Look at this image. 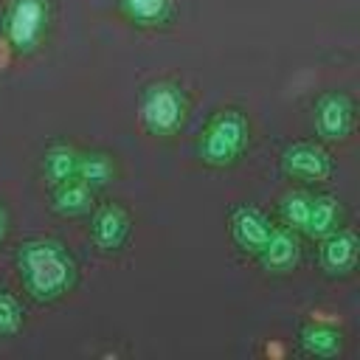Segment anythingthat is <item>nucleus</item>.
I'll return each mask as SVG.
<instances>
[{
	"label": "nucleus",
	"mask_w": 360,
	"mask_h": 360,
	"mask_svg": "<svg viewBox=\"0 0 360 360\" xmlns=\"http://www.w3.org/2000/svg\"><path fill=\"white\" fill-rule=\"evenodd\" d=\"M14 267L22 290L37 304L65 298L79 278V264L59 239H25L14 253Z\"/></svg>",
	"instance_id": "1"
},
{
	"label": "nucleus",
	"mask_w": 360,
	"mask_h": 360,
	"mask_svg": "<svg viewBox=\"0 0 360 360\" xmlns=\"http://www.w3.org/2000/svg\"><path fill=\"white\" fill-rule=\"evenodd\" d=\"M248 138H250V121L245 118V112L236 107H225L208 118L197 141V158L208 169L233 166L242 158Z\"/></svg>",
	"instance_id": "2"
},
{
	"label": "nucleus",
	"mask_w": 360,
	"mask_h": 360,
	"mask_svg": "<svg viewBox=\"0 0 360 360\" xmlns=\"http://www.w3.org/2000/svg\"><path fill=\"white\" fill-rule=\"evenodd\" d=\"M186 110H188V98L177 82L158 79L143 84V90L138 93V121L143 132L155 138L174 135L186 121Z\"/></svg>",
	"instance_id": "3"
},
{
	"label": "nucleus",
	"mask_w": 360,
	"mask_h": 360,
	"mask_svg": "<svg viewBox=\"0 0 360 360\" xmlns=\"http://www.w3.org/2000/svg\"><path fill=\"white\" fill-rule=\"evenodd\" d=\"M0 28L14 53H34L51 28V0H6Z\"/></svg>",
	"instance_id": "4"
},
{
	"label": "nucleus",
	"mask_w": 360,
	"mask_h": 360,
	"mask_svg": "<svg viewBox=\"0 0 360 360\" xmlns=\"http://www.w3.org/2000/svg\"><path fill=\"white\" fill-rule=\"evenodd\" d=\"M312 127L321 141H346L354 129V101L343 90L318 96L312 107Z\"/></svg>",
	"instance_id": "5"
},
{
	"label": "nucleus",
	"mask_w": 360,
	"mask_h": 360,
	"mask_svg": "<svg viewBox=\"0 0 360 360\" xmlns=\"http://www.w3.org/2000/svg\"><path fill=\"white\" fill-rule=\"evenodd\" d=\"M281 172L301 183H323L335 172L332 155L315 141H295L281 152Z\"/></svg>",
	"instance_id": "6"
},
{
	"label": "nucleus",
	"mask_w": 360,
	"mask_h": 360,
	"mask_svg": "<svg viewBox=\"0 0 360 360\" xmlns=\"http://www.w3.org/2000/svg\"><path fill=\"white\" fill-rule=\"evenodd\" d=\"M132 233V217L118 202H101L90 211V239L101 250H121Z\"/></svg>",
	"instance_id": "7"
},
{
	"label": "nucleus",
	"mask_w": 360,
	"mask_h": 360,
	"mask_svg": "<svg viewBox=\"0 0 360 360\" xmlns=\"http://www.w3.org/2000/svg\"><path fill=\"white\" fill-rule=\"evenodd\" d=\"M270 231H273L270 219H267L264 211H259L256 205L242 202V205H233L231 214H228V233H231V242H233L242 253L256 256V253L264 248Z\"/></svg>",
	"instance_id": "8"
},
{
	"label": "nucleus",
	"mask_w": 360,
	"mask_h": 360,
	"mask_svg": "<svg viewBox=\"0 0 360 360\" xmlns=\"http://www.w3.org/2000/svg\"><path fill=\"white\" fill-rule=\"evenodd\" d=\"M318 264L326 276H349L357 264V233L352 228H335L318 239Z\"/></svg>",
	"instance_id": "9"
},
{
	"label": "nucleus",
	"mask_w": 360,
	"mask_h": 360,
	"mask_svg": "<svg viewBox=\"0 0 360 360\" xmlns=\"http://www.w3.org/2000/svg\"><path fill=\"white\" fill-rule=\"evenodd\" d=\"M298 256H301V242H298V233L292 228H273L264 248L256 253L259 264L267 270V273H290L295 270L298 264Z\"/></svg>",
	"instance_id": "10"
},
{
	"label": "nucleus",
	"mask_w": 360,
	"mask_h": 360,
	"mask_svg": "<svg viewBox=\"0 0 360 360\" xmlns=\"http://www.w3.org/2000/svg\"><path fill=\"white\" fill-rule=\"evenodd\" d=\"M51 208L59 217H84L96 208V188H90L79 177L62 180L51 186Z\"/></svg>",
	"instance_id": "11"
},
{
	"label": "nucleus",
	"mask_w": 360,
	"mask_h": 360,
	"mask_svg": "<svg viewBox=\"0 0 360 360\" xmlns=\"http://www.w3.org/2000/svg\"><path fill=\"white\" fill-rule=\"evenodd\" d=\"M39 169H42V177L48 180V186H56L62 180H70V177H76V169H79V149L73 143L53 141L42 152Z\"/></svg>",
	"instance_id": "12"
},
{
	"label": "nucleus",
	"mask_w": 360,
	"mask_h": 360,
	"mask_svg": "<svg viewBox=\"0 0 360 360\" xmlns=\"http://www.w3.org/2000/svg\"><path fill=\"white\" fill-rule=\"evenodd\" d=\"M118 8L129 22L141 28H158L172 20L174 0H118Z\"/></svg>",
	"instance_id": "13"
},
{
	"label": "nucleus",
	"mask_w": 360,
	"mask_h": 360,
	"mask_svg": "<svg viewBox=\"0 0 360 360\" xmlns=\"http://www.w3.org/2000/svg\"><path fill=\"white\" fill-rule=\"evenodd\" d=\"M298 340H301V349L307 354H315V357H335L343 349L340 329H335L329 323H307V326H301Z\"/></svg>",
	"instance_id": "14"
},
{
	"label": "nucleus",
	"mask_w": 360,
	"mask_h": 360,
	"mask_svg": "<svg viewBox=\"0 0 360 360\" xmlns=\"http://www.w3.org/2000/svg\"><path fill=\"white\" fill-rule=\"evenodd\" d=\"M76 177L84 180L90 188H104L110 186V180L115 177V160L110 152L104 149H87V152H79V169H76Z\"/></svg>",
	"instance_id": "15"
},
{
	"label": "nucleus",
	"mask_w": 360,
	"mask_h": 360,
	"mask_svg": "<svg viewBox=\"0 0 360 360\" xmlns=\"http://www.w3.org/2000/svg\"><path fill=\"white\" fill-rule=\"evenodd\" d=\"M338 219H340V202H338V197H332V194H315L304 233L309 239H323L326 233H332L338 228Z\"/></svg>",
	"instance_id": "16"
},
{
	"label": "nucleus",
	"mask_w": 360,
	"mask_h": 360,
	"mask_svg": "<svg viewBox=\"0 0 360 360\" xmlns=\"http://www.w3.org/2000/svg\"><path fill=\"white\" fill-rule=\"evenodd\" d=\"M309 208H312V194H307V191H301V188L284 194L281 202H278V214H281L284 225L292 228L295 233H304L307 219H309Z\"/></svg>",
	"instance_id": "17"
},
{
	"label": "nucleus",
	"mask_w": 360,
	"mask_h": 360,
	"mask_svg": "<svg viewBox=\"0 0 360 360\" xmlns=\"http://www.w3.org/2000/svg\"><path fill=\"white\" fill-rule=\"evenodd\" d=\"M25 323V309L20 298L8 290H0V338H14Z\"/></svg>",
	"instance_id": "18"
},
{
	"label": "nucleus",
	"mask_w": 360,
	"mask_h": 360,
	"mask_svg": "<svg viewBox=\"0 0 360 360\" xmlns=\"http://www.w3.org/2000/svg\"><path fill=\"white\" fill-rule=\"evenodd\" d=\"M6 231H8V217H6V208L0 202V245L6 242Z\"/></svg>",
	"instance_id": "19"
}]
</instances>
